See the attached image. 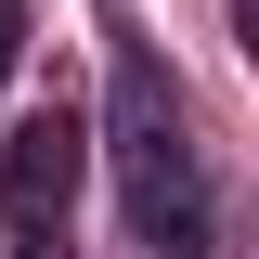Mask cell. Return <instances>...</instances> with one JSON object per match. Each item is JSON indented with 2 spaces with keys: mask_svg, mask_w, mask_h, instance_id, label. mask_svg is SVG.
<instances>
[{
  "mask_svg": "<svg viewBox=\"0 0 259 259\" xmlns=\"http://www.w3.org/2000/svg\"><path fill=\"white\" fill-rule=\"evenodd\" d=\"M117 143H130V207H143V233H156V246H194V221H207V194H194L182 117H168V78H156L143 52L117 65Z\"/></svg>",
  "mask_w": 259,
  "mask_h": 259,
  "instance_id": "6da1fadb",
  "label": "cell"
},
{
  "mask_svg": "<svg viewBox=\"0 0 259 259\" xmlns=\"http://www.w3.org/2000/svg\"><path fill=\"white\" fill-rule=\"evenodd\" d=\"M78 168H91V130H78V104H39V117H13V143H0V221H13V233H52L65 207H78Z\"/></svg>",
  "mask_w": 259,
  "mask_h": 259,
  "instance_id": "7a4b0ae2",
  "label": "cell"
},
{
  "mask_svg": "<svg viewBox=\"0 0 259 259\" xmlns=\"http://www.w3.org/2000/svg\"><path fill=\"white\" fill-rule=\"evenodd\" d=\"M13 52H26V0H0V78H13Z\"/></svg>",
  "mask_w": 259,
  "mask_h": 259,
  "instance_id": "3957f363",
  "label": "cell"
}]
</instances>
